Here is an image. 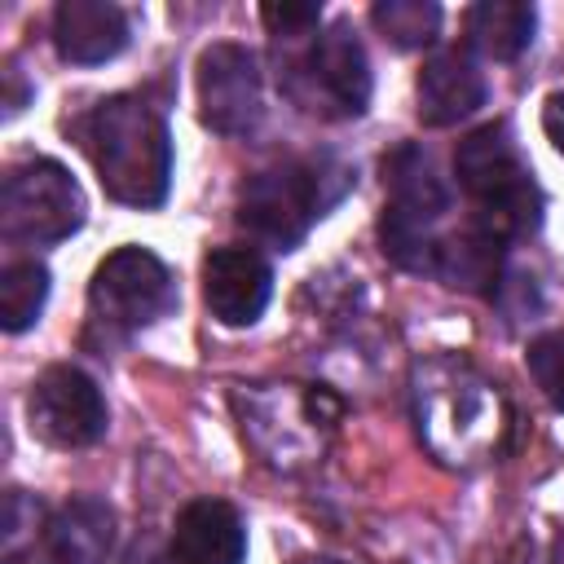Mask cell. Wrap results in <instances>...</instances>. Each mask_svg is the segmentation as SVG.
Masks as SVG:
<instances>
[{
	"mask_svg": "<svg viewBox=\"0 0 564 564\" xmlns=\"http://www.w3.org/2000/svg\"><path fill=\"white\" fill-rule=\"evenodd\" d=\"M375 31L397 48H423L441 31V4L432 0H379L370 9Z\"/></svg>",
	"mask_w": 564,
	"mask_h": 564,
	"instance_id": "obj_18",
	"label": "cell"
},
{
	"mask_svg": "<svg viewBox=\"0 0 564 564\" xmlns=\"http://www.w3.org/2000/svg\"><path fill=\"white\" fill-rule=\"evenodd\" d=\"M48 300V269L35 260H13L0 273V326L9 335H22L26 326L40 322Z\"/></svg>",
	"mask_w": 564,
	"mask_h": 564,
	"instance_id": "obj_17",
	"label": "cell"
},
{
	"mask_svg": "<svg viewBox=\"0 0 564 564\" xmlns=\"http://www.w3.org/2000/svg\"><path fill=\"white\" fill-rule=\"evenodd\" d=\"M432 273L458 291H494L502 278V238H494L480 225H467L463 234L441 238Z\"/></svg>",
	"mask_w": 564,
	"mask_h": 564,
	"instance_id": "obj_15",
	"label": "cell"
},
{
	"mask_svg": "<svg viewBox=\"0 0 564 564\" xmlns=\"http://www.w3.org/2000/svg\"><path fill=\"white\" fill-rule=\"evenodd\" d=\"M75 137L97 167L101 189L128 207H159L172 181V137L163 115L132 93L101 97L84 119H75Z\"/></svg>",
	"mask_w": 564,
	"mask_h": 564,
	"instance_id": "obj_1",
	"label": "cell"
},
{
	"mask_svg": "<svg viewBox=\"0 0 564 564\" xmlns=\"http://www.w3.org/2000/svg\"><path fill=\"white\" fill-rule=\"evenodd\" d=\"M247 529L242 516L220 498L189 502L172 524V564H242Z\"/></svg>",
	"mask_w": 564,
	"mask_h": 564,
	"instance_id": "obj_13",
	"label": "cell"
},
{
	"mask_svg": "<svg viewBox=\"0 0 564 564\" xmlns=\"http://www.w3.org/2000/svg\"><path fill=\"white\" fill-rule=\"evenodd\" d=\"M551 564H564V533L551 542Z\"/></svg>",
	"mask_w": 564,
	"mask_h": 564,
	"instance_id": "obj_23",
	"label": "cell"
},
{
	"mask_svg": "<svg viewBox=\"0 0 564 564\" xmlns=\"http://www.w3.org/2000/svg\"><path fill=\"white\" fill-rule=\"evenodd\" d=\"M84 225V189L53 159H26L4 172L0 229L9 242H62Z\"/></svg>",
	"mask_w": 564,
	"mask_h": 564,
	"instance_id": "obj_5",
	"label": "cell"
},
{
	"mask_svg": "<svg viewBox=\"0 0 564 564\" xmlns=\"http://www.w3.org/2000/svg\"><path fill=\"white\" fill-rule=\"evenodd\" d=\"M542 132H546V141L564 154V88L546 97V106H542Z\"/></svg>",
	"mask_w": 564,
	"mask_h": 564,
	"instance_id": "obj_21",
	"label": "cell"
},
{
	"mask_svg": "<svg viewBox=\"0 0 564 564\" xmlns=\"http://www.w3.org/2000/svg\"><path fill=\"white\" fill-rule=\"evenodd\" d=\"M88 304L101 326L141 330L176 308V282L154 251L119 247L97 264V273L88 282Z\"/></svg>",
	"mask_w": 564,
	"mask_h": 564,
	"instance_id": "obj_7",
	"label": "cell"
},
{
	"mask_svg": "<svg viewBox=\"0 0 564 564\" xmlns=\"http://www.w3.org/2000/svg\"><path fill=\"white\" fill-rule=\"evenodd\" d=\"M529 375L542 388V397L555 410H564V330L542 335V339L529 344Z\"/></svg>",
	"mask_w": 564,
	"mask_h": 564,
	"instance_id": "obj_19",
	"label": "cell"
},
{
	"mask_svg": "<svg viewBox=\"0 0 564 564\" xmlns=\"http://www.w3.org/2000/svg\"><path fill=\"white\" fill-rule=\"evenodd\" d=\"M295 564H344V560H330V555H308V560H295Z\"/></svg>",
	"mask_w": 564,
	"mask_h": 564,
	"instance_id": "obj_24",
	"label": "cell"
},
{
	"mask_svg": "<svg viewBox=\"0 0 564 564\" xmlns=\"http://www.w3.org/2000/svg\"><path fill=\"white\" fill-rule=\"evenodd\" d=\"M115 546V511L101 498H70L44 529V555L53 564H106Z\"/></svg>",
	"mask_w": 564,
	"mask_h": 564,
	"instance_id": "obj_14",
	"label": "cell"
},
{
	"mask_svg": "<svg viewBox=\"0 0 564 564\" xmlns=\"http://www.w3.org/2000/svg\"><path fill=\"white\" fill-rule=\"evenodd\" d=\"M273 295V273L251 247H216L203 260V300L220 326H251Z\"/></svg>",
	"mask_w": 564,
	"mask_h": 564,
	"instance_id": "obj_10",
	"label": "cell"
},
{
	"mask_svg": "<svg viewBox=\"0 0 564 564\" xmlns=\"http://www.w3.org/2000/svg\"><path fill=\"white\" fill-rule=\"evenodd\" d=\"M458 185L476 198V220L494 238H529L542 225V189L520 159V145L507 123H485L467 132L454 150Z\"/></svg>",
	"mask_w": 564,
	"mask_h": 564,
	"instance_id": "obj_3",
	"label": "cell"
},
{
	"mask_svg": "<svg viewBox=\"0 0 564 564\" xmlns=\"http://www.w3.org/2000/svg\"><path fill=\"white\" fill-rule=\"evenodd\" d=\"M4 84H9V93H4V115L13 119V115L26 106V97H31V93L22 88V70H18V66H9V70H4Z\"/></svg>",
	"mask_w": 564,
	"mask_h": 564,
	"instance_id": "obj_22",
	"label": "cell"
},
{
	"mask_svg": "<svg viewBox=\"0 0 564 564\" xmlns=\"http://www.w3.org/2000/svg\"><path fill=\"white\" fill-rule=\"evenodd\" d=\"M419 119L427 128H449L485 106V75L467 48H436L419 70Z\"/></svg>",
	"mask_w": 564,
	"mask_h": 564,
	"instance_id": "obj_12",
	"label": "cell"
},
{
	"mask_svg": "<svg viewBox=\"0 0 564 564\" xmlns=\"http://www.w3.org/2000/svg\"><path fill=\"white\" fill-rule=\"evenodd\" d=\"M286 93L308 115L352 119L370 106V62L361 40L348 26H330L313 40V48L291 66Z\"/></svg>",
	"mask_w": 564,
	"mask_h": 564,
	"instance_id": "obj_6",
	"label": "cell"
},
{
	"mask_svg": "<svg viewBox=\"0 0 564 564\" xmlns=\"http://www.w3.org/2000/svg\"><path fill=\"white\" fill-rule=\"evenodd\" d=\"M53 48L70 66H101L128 48V13L110 0H62L53 9Z\"/></svg>",
	"mask_w": 564,
	"mask_h": 564,
	"instance_id": "obj_11",
	"label": "cell"
},
{
	"mask_svg": "<svg viewBox=\"0 0 564 564\" xmlns=\"http://www.w3.org/2000/svg\"><path fill=\"white\" fill-rule=\"evenodd\" d=\"M31 432L57 449H84L106 436V397L79 366H48L26 397Z\"/></svg>",
	"mask_w": 564,
	"mask_h": 564,
	"instance_id": "obj_9",
	"label": "cell"
},
{
	"mask_svg": "<svg viewBox=\"0 0 564 564\" xmlns=\"http://www.w3.org/2000/svg\"><path fill=\"white\" fill-rule=\"evenodd\" d=\"M260 22L278 35H304L322 22V4H260Z\"/></svg>",
	"mask_w": 564,
	"mask_h": 564,
	"instance_id": "obj_20",
	"label": "cell"
},
{
	"mask_svg": "<svg viewBox=\"0 0 564 564\" xmlns=\"http://www.w3.org/2000/svg\"><path fill=\"white\" fill-rule=\"evenodd\" d=\"M198 115L212 132L220 137H247L260 115H264V93H260V62L247 44H207L198 53Z\"/></svg>",
	"mask_w": 564,
	"mask_h": 564,
	"instance_id": "obj_8",
	"label": "cell"
},
{
	"mask_svg": "<svg viewBox=\"0 0 564 564\" xmlns=\"http://www.w3.org/2000/svg\"><path fill=\"white\" fill-rule=\"evenodd\" d=\"M533 26H538V13L524 0H480L467 9V40L494 62L520 57L533 40Z\"/></svg>",
	"mask_w": 564,
	"mask_h": 564,
	"instance_id": "obj_16",
	"label": "cell"
},
{
	"mask_svg": "<svg viewBox=\"0 0 564 564\" xmlns=\"http://www.w3.org/2000/svg\"><path fill=\"white\" fill-rule=\"evenodd\" d=\"M383 189H388V207L379 220L383 251L401 269L432 273L436 247H441V238H432V229L449 212L445 181L436 176L432 159L414 141H401L392 154H383Z\"/></svg>",
	"mask_w": 564,
	"mask_h": 564,
	"instance_id": "obj_4",
	"label": "cell"
},
{
	"mask_svg": "<svg viewBox=\"0 0 564 564\" xmlns=\"http://www.w3.org/2000/svg\"><path fill=\"white\" fill-rule=\"evenodd\" d=\"M352 189V167L335 154L295 159L269 172H256L238 194V225L273 251L304 242L317 216H326Z\"/></svg>",
	"mask_w": 564,
	"mask_h": 564,
	"instance_id": "obj_2",
	"label": "cell"
}]
</instances>
